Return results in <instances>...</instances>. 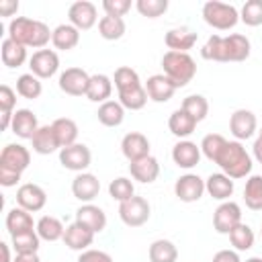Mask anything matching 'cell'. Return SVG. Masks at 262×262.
<instances>
[{
    "label": "cell",
    "mask_w": 262,
    "mask_h": 262,
    "mask_svg": "<svg viewBox=\"0 0 262 262\" xmlns=\"http://www.w3.org/2000/svg\"><path fill=\"white\" fill-rule=\"evenodd\" d=\"M8 37L25 47L43 49L51 41L53 31L43 20H35L29 16H16L8 23Z\"/></svg>",
    "instance_id": "cell-1"
},
{
    "label": "cell",
    "mask_w": 262,
    "mask_h": 262,
    "mask_svg": "<svg viewBox=\"0 0 262 262\" xmlns=\"http://www.w3.org/2000/svg\"><path fill=\"white\" fill-rule=\"evenodd\" d=\"M215 164L221 168L223 174H227L229 178L237 180V178H246L252 172V156L246 151V147L242 145V141H227L219 154V158L215 160Z\"/></svg>",
    "instance_id": "cell-2"
},
{
    "label": "cell",
    "mask_w": 262,
    "mask_h": 262,
    "mask_svg": "<svg viewBox=\"0 0 262 262\" xmlns=\"http://www.w3.org/2000/svg\"><path fill=\"white\" fill-rule=\"evenodd\" d=\"M162 68L164 76L170 78V82L176 88L186 86L196 74V61L182 51H166L162 57Z\"/></svg>",
    "instance_id": "cell-3"
},
{
    "label": "cell",
    "mask_w": 262,
    "mask_h": 262,
    "mask_svg": "<svg viewBox=\"0 0 262 262\" xmlns=\"http://www.w3.org/2000/svg\"><path fill=\"white\" fill-rule=\"evenodd\" d=\"M203 20L217 29V31H229L237 25L239 12L233 4H225L219 0H209L203 4Z\"/></svg>",
    "instance_id": "cell-4"
},
{
    "label": "cell",
    "mask_w": 262,
    "mask_h": 262,
    "mask_svg": "<svg viewBox=\"0 0 262 262\" xmlns=\"http://www.w3.org/2000/svg\"><path fill=\"white\" fill-rule=\"evenodd\" d=\"M151 215V207L143 196H131L125 203H119V217L127 227L143 225Z\"/></svg>",
    "instance_id": "cell-5"
},
{
    "label": "cell",
    "mask_w": 262,
    "mask_h": 262,
    "mask_svg": "<svg viewBox=\"0 0 262 262\" xmlns=\"http://www.w3.org/2000/svg\"><path fill=\"white\" fill-rule=\"evenodd\" d=\"M242 223V207L233 201H223L213 213V227L217 233L229 235V231Z\"/></svg>",
    "instance_id": "cell-6"
},
{
    "label": "cell",
    "mask_w": 262,
    "mask_h": 262,
    "mask_svg": "<svg viewBox=\"0 0 262 262\" xmlns=\"http://www.w3.org/2000/svg\"><path fill=\"white\" fill-rule=\"evenodd\" d=\"M59 90L70 94V96H86L88 92V84H90V76L86 70L82 68H66L59 74Z\"/></svg>",
    "instance_id": "cell-7"
},
{
    "label": "cell",
    "mask_w": 262,
    "mask_h": 262,
    "mask_svg": "<svg viewBox=\"0 0 262 262\" xmlns=\"http://www.w3.org/2000/svg\"><path fill=\"white\" fill-rule=\"evenodd\" d=\"M92 162V154L84 143H74L59 149V164L72 172H84Z\"/></svg>",
    "instance_id": "cell-8"
},
{
    "label": "cell",
    "mask_w": 262,
    "mask_h": 262,
    "mask_svg": "<svg viewBox=\"0 0 262 262\" xmlns=\"http://www.w3.org/2000/svg\"><path fill=\"white\" fill-rule=\"evenodd\" d=\"M29 68L39 80L51 78L59 70V55L53 49H39L29 57Z\"/></svg>",
    "instance_id": "cell-9"
},
{
    "label": "cell",
    "mask_w": 262,
    "mask_h": 262,
    "mask_svg": "<svg viewBox=\"0 0 262 262\" xmlns=\"http://www.w3.org/2000/svg\"><path fill=\"white\" fill-rule=\"evenodd\" d=\"M31 164V151L20 143H8L4 145L0 154V168L12 170L16 174H23Z\"/></svg>",
    "instance_id": "cell-10"
},
{
    "label": "cell",
    "mask_w": 262,
    "mask_h": 262,
    "mask_svg": "<svg viewBox=\"0 0 262 262\" xmlns=\"http://www.w3.org/2000/svg\"><path fill=\"white\" fill-rule=\"evenodd\" d=\"M68 18H70V25H74L78 31H88L96 25L98 20V12H96V6L88 0H78L70 6L68 10Z\"/></svg>",
    "instance_id": "cell-11"
},
{
    "label": "cell",
    "mask_w": 262,
    "mask_h": 262,
    "mask_svg": "<svg viewBox=\"0 0 262 262\" xmlns=\"http://www.w3.org/2000/svg\"><path fill=\"white\" fill-rule=\"evenodd\" d=\"M256 127H258L256 115L252 111H248V108H237L229 117V131L235 137V141L250 139L256 133Z\"/></svg>",
    "instance_id": "cell-12"
},
{
    "label": "cell",
    "mask_w": 262,
    "mask_h": 262,
    "mask_svg": "<svg viewBox=\"0 0 262 262\" xmlns=\"http://www.w3.org/2000/svg\"><path fill=\"white\" fill-rule=\"evenodd\" d=\"M205 192V180L196 174H182L174 182V194L182 203H194Z\"/></svg>",
    "instance_id": "cell-13"
},
{
    "label": "cell",
    "mask_w": 262,
    "mask_h": 262,
    "mask_svg": "<svg viewBox=\"0 0 262 262\" xmlns=\"http://www.w3.org/2000/svg\"><path fill=\"white\" fill-rule=\"evenodd\" d=\"M16 203H18V207L27 209L29 213H35V211H41L45 207L47 192L39 184L27 182V184L18 186V190H16Z\"/></svg>",
    "instance_id": "cell-14"
},
{
    "label": "cell",
    "mask_w": 262,
    "mask_h": 262,
    "mask_svg": "<svg viewBox=\"0 0 262 262\" xmlns=\"http://www.w3.org/2000/svg\"><path fill=\"white\" fill-rule=\"evenodd\" d=\"M100 192V180L90 172H80L72 180V194L82 203H92Z\"/></svg>",
    "instance_id": "cell-15"
},
{
    "label": "cell",
    "mask_w": 262,
    "mask_h": 262,
    "mask_svg": "<svg viewBox=\"0 0 262 262\" xmlns=\"http://www.w3.org/2000/svg\"><path fill=\"white\" fill-rule=\"evenodd\" d=\"M121 151L129 162H137L141 158H147L149 156V139L139 131H131L123 137Z\"/></svg>",
    "instance_id": "cell-16"
},
{
    "label": "cell",
    "mask_w": 262,
    "mask_h": 262,
    "mask_svg": "<svg viewBox=\"0 0 262 262\" xmlns=\"http://www.w3.org/2000/svg\"><path fill=\"white\" fill-rule=\"evenodd\" d=\"M172 160H174V164L178 168L190 170L201 160V145H196L194 141H188V139H180L172 147Z\"/></svg>",
    "instance_id": "cell-17"
},
{
    "label": "cell",
    "mask_w": 262,
    "mask_h": 262,
    "mask_svg": "<svg viewBox=\"0 0 262 262\" xmlns=\"http://www.w3.org/2000/svg\"><path fill=\"white\" fill-rule=\"evenodd\" d=\"M94 231H90L88 227H84L82 223L74 221L72 225L66 227V233H63V244L70 248V250H76V252H84L88 250V246H92L94 242Z\"/></svg>",
    "instance_id": "cell-18"
},
{
    "label": "cell",
    "mask_w": 262,
    "mask_h": 262,
    "mask_svg": "<svg viewBox=\"0 0 262 262\" xmlns=\"http://www.w3.org/2000/svg\"><path fill=\"white\" fill-rule=\"evenodd\" d=\"M145 92H147V98L154 102H168L174 96L176 86L164 74H154L145 82Z\"/></svg>",
    "instance_id": "cell-19"
},
{
    "label": "cell",
    "mask_w": 262,
    "mask_h": 262,
    "mask_svg": "<svg viewBox=\"0 0 262 262\" xmlns=\"http://www.w3.org/2000/svg\"><path fill=\"white\" fill-rule=\"evenodd\" d=\"M39 121H37V115L31 111V108H18L14 115H12V133L20 139H33V135L37 133L39 129Z\"/></svg>",
    "instance_id": "cell-20"
},
{
    "label": "cell",
    "mask_w": 262,
    "mask_h": 262,
    "mask_svg": "<svg viewBox=\"0 0 262 262\" xmlns=\"http://www.w3.org/2000/svg\"><path fill=\"white\" fill-rule=\"evenodd\" d=\"M76 221L82 223L84 227H88L94 233H100L106 227V215L100 207L92 205V203H84L78 211H76Z\"/></svg>",
    "instance_id": "cell-21"
},
{
    "label": "cell",
    "mask_w": 262,
    "mask_h": 262,
    "mask_svg": "<svg viewBox=\"0 0 262 262\" xmlns=\"http://www.w3.org/2000/svg\"><path fill=\"white\" fill-rule=\"evenodd\" d=\"M31 143H33V151H37L39 156H49V154L61 149L53 125H41L37 129V133L33 135Z\"/></svg>",
    "instance_id": "cell-22"
},
{
    "label": "cell",
    "mask_w": 262,
    "mask_h": 262,
    "mask_svg": "<svg viewBox=\"0 0 262 262\" xmlns=\"http://www.w3.org/2000/svg\"><path fill=\"white\" fill-rule=\"evenodd\" d=\"M129 172H131L133 180L149 184L160 176V164L154 156H147V158H141L137 162H129Z\"/></svg>",
    "instance_id": "cell-23"
},
{
    "label": "cell",
    "mask_w": 262,
    "mask_h": 262,
    "mask_svg": "<svg viewBox=\"0 0 262 262\" xmlns=\"http://www.w3.org/2000/svg\"><path fill=\"white\" fill-rule=\"evenodd\" d=\"M233 178H229L227 174L223 172H217V174H211L207 180H205V190L209 192V196H213L215 201H227L231 194H233Z\"/></svg>",
    "instance_id": "cell-24"
},
{
    "label": "cell",
    "mask_w": 262,
    "mask_h": 262,
    "mask_svg": "<svg viewBox=\"0 0 262 262\" xmlns=\"http://www.w3.org/2000/svg\"><path fill=\"white\" fill-rule=\"evenodd\" d=\"M166 45L170 51H182V53H188V49L194 47L196 43V33L186 29V27H176V29H170L164 37Z\"/></svg>",
    "instance_id": "cell-25"
},
{
    "label": "cell",
    "mask_w": 262,
    "mask_h": 262,
    "mask_svg": "<svg viewBox=\"0 0 262 262\" xmlns=\"http://www.w3.org/2000/svg\"><path fill=\"white\" fill-rule=\"evenodd\" d=\"M225 39V61H244L250 57V39L242 33H231Z\"/></svg>",
    "instance_id": "cell-26"
},
{
    "label": "cell",
    "mask_w": 262,
    "mask_h": 262,
    "mask_svg": "<svg viewBox=\"0 0 262 262\" xmlns=\"http://www.w3.org/2000/svg\"><path fill=\"white\" fill-rule=\"evenodd\" d=\"M37 225L33 223V217L27 209L23 207H14L6 213V229L12 235H20V233H27V231H33Z\"/></svg>",
    "instance_id": "cell-27"
},
{
    "label": "cell",
    "mask_w": 262,
    "mask_h": 262,
    "mask_svg": "<svg viewBox=\"0 0 262 262\" xmlns=\"http://www.w3.org/2000/svg\"><path fill=\"white\" fill-rule=\"evenodd\" d=\"M113 94V80L106 74H92L90 76V84H88V92L86 98L92 102H106Z\"/></svg>",
    "instance_id": "cell-28"
},
{
    "label": "cell",
    "mask_w": 262,
    "mask_h": 262,
    "mask_svg": "<svg viewBox=\"0 0 262 262\" xmlns=\"http://www.w3.org/2000/svg\"><path fill=\"white\" fill-rule=\"evenodd\" d=\"M51 43L55 49H61V51H70L74 49L78 43H80V31L74 27V25H57L53 29V37H51Z\"/></svg>",
    "instance_id": "cell-29"
},
{
    "label": "cell",
    "mask_w": 262,
    "mask_h": 262,
    "mask_svg": "<svg viewBox=\"0 0 262 262\" xmlns=\"http://www.w3.org/2000/svg\"><path fill=\"white\" fill-rule=\"evenodd\" d=\"M168 129H170V133L176 135L178 139H184V137H188V135L196 129V121H194L186 111L176 108V111L170 115V119H168Z\"/></svg>",
    "instance_id": "cell-30"
},
{
    "label": "cell",
    "mask_w": 262,
    "mask_h": 262,
    "mask_svg": "<svg viewBox=\"0 0 262 262\" xmlns=\"http://www.w3.org/2000/svg\"><path fill=\"white\" fill-rule=\"evenodd\" d=\"M35 231H37L39 237L45 239V242H57V239H63L66 227H63V223H61L57 217H53V215H43V217L37 221Z\"/></svg>",
    "instance_id": "cell-31"
},
{
    "label": "cell",
    "mask_w": 262,
    "mask_h": 262,
    "mask_svg": "<svg viewBox=\"0 0 262 262\" xmlns=\"http://www.w3.org/2000/svg\"><path fill=\"white\" fill-rule=\"evenodd\" d=\"M96 117L104 127H119L125 119V108L119 100H106L98 106Z\"/></svg>",
    "instance_id": "cell-32"
},
{
    "label": "cell",
    "mask_w": 262,
    "mask_h": 262,
    "mask_svg": "<svg viewBox=\"0 0 262 262\" xmlns=\"http://www.w3.org/2000/svg\"><path fill=\"white\" fill-rule=\"evenodd\" d=\"M27 61V47L6 37L2 41V63L6 68H20Z\"/></svg>",
    "instance_id": "cell-33"
},
{
    "label": "cell",
    "mask_w": 262,
    "mask_h": 262,
    "mask_svg": "<svg viewBox=\"0 0 262 262\" xmlns=\"http://www.w3.org/2000/svg\"><path fill=\"white\" fill-rule=\"evenodd\" d=\"M244 201L246 207L252 211H262V176L260 174H252L246 180L244 186Z\"/></svg>",
    "instance_id": "cell-34"
},
{
    "label": "cell",
    "mask_w": 262,
    "mask_h": 262,
    "mask_svg": "<svg viewBox=\"0 0 262 262\" xmlns=\"http://www.w3.org/2000/svg\"><path fill=\"white\" fill-rule=\"evenodd\" d=\"M125 20L121 16H108L104 14L100 20H98V35L106 41H117L125 35Z\"/></svg>",
    "instance_id": "cell-35"
},
{
    "label": "cell",
    "mask_w": 262,
    "mask_h": 262,
    "mask_svg": "<svg viewBox=\"0 0 262 262\" xmlns=\"http://www.w3.org/2000/svg\"><path fill=\"white\" fill-rule=\"evenodd\" d=\"M51 125H53V129H55V135H57L61 147H68V145H74V143H76V139H78V125H76L74 119L59 117V119H55Z\"/></svg>",
    "instance_id": "cell-36"
},
{
    "label": "cell",
    "mask_w": 262,
    "mask_h": 262,
    "mask_svg": "<svg viewBox=\"0 0 262 262\" xmlns=\"http://www.w3.org/2000/svg\"><path fill=\"white\" fill-rule=\"evenodd\" d=\"M149 262H176L178 250L170 239H156L149 246Z\"/></svg>",
    "instance_id": "cell-37"
},
{
    "label": "cell",
    "mask_w": 262,
    "mask_h": 262,
    "mask_svg": "<svg viewBox=\"0 0 262 262\" xmlns=\"http://www.w3.org/2000/svg\"><path fill=\"white\" fill-rule=\"evenodd\" d=\"M119 102L123 104V108H129V111H139V108H143L145 102H147L145 86L139 84V86L121 90V92H119Z\"/></svg>",
    "instance_id": "cell-38"
},
{
    "label": "cell",
    "mask_w": 262,
    "mask_h": 262,
    "mask_svg": "<svg viewBox=\"0 0 262 262\" xmlns=\"http://www.w3.org/2000/svg\"><path fill=\"white\" fill-rule=\"evenodd\" d=\"M41 92H43V84H41V80L35 74L29 72V74L18 76V80H16V94H20L23 98L35 100V98L41 96Z\"/></svg>",
    "instance_id": "cell-39"
},
{
    "label": "cell",
    "mask_w": 262,
    "mask_h": 262,
    "mask_svg": "<svg viewBox=\"0 0 262 262\" xmlns=\"http://www.w3.org/2000/svg\"><path fill=\"white\" fill-rule=\"evenodd\" d=\"M182 111H186L196 123L205 121L207 115H209V102L203 94H188L184 100H182Z\"/></svg>",
    "instance_id": "cell-40"
},
{
    "label": "cell",
    "mask_w": 262,
    "mask_h": 262,
    "mask_svg": "<svg viewBox=\"0 0 262 262\" xmlns=\"http://www.w3.org/2000/svg\"><path fill=\"white\" fill-rule=\"evenodd\" d=\"M254 239H256V235H254L252 227L246 225V223H239V225H235V227L229 231V242H231V246L235 248V252H246V250H250V248L254 246Z\"/></svg>",
    "instance_id": "cell-41"
},
{
    "label": "cell",
    "mask_w": 262,
    "mask_h": 262,
    "mask_svg": "<svg viewBox=\"0 0 262 262\" xmlns=\"http://www.w3.org/2000/svg\"><path fill=\"white\" fill-rule=\"evenodd\" d=\"M39 242H41V237L35 229L20 233V235H12V250L16 254H37Z\"/></svg>",
    "instance_id": "cell-42"
},
{
    "label": "cell",
    "mask_w": 262,
    "mask_h": 262,
    "mask_svg": "<svg viewBox=\"0 0 262 262\" xmlns=\"http://www.w3.org/2000/svg\"><path fill=\"white\" fill-rule=\"evenodd\" d=\"M201 55L209 61H225V39L221 35H211L203 45Z\"/></svg>",
    "instance_id": "cell-43"
},
{
    "label": "cell",
    "mask_w": 262,
    "mask_h": 262,
    "mask_svg": "<svg viewBox=\"0 0 262 262\" xmlns=\"http://www.w3.org/2000/svg\"><path fill=\"white\" fill-rule=\"evenodd\" d=\"M225 143H227V139H225L223 135H219V133H209V135H205L203 141H201V154H203L207 160L215 162V160L219 158V154H221V149H223Z\"/></svg>",
    "instance_id": "cell-44"
},
{
    "label": "cell",
    "mask_w": 262,
    "mask_h": 262,
    "mask_svg": "<svg viewBox=\"0 0 262 262\" xmlns=\"http://www.w3.org/2000/svg\"><path fill=\"white\" fill-rule=\"evenodd\" d=\"M108 194H111L115 201L125 203V201H129L131 196H135V186H133V182H131L129 178L119 176V178L111 180V184H108Z\"/></svg>",
    "instance_id": "cell-45"
},
{
    "label": "cell",
    "mask_w": 262,
    "mask_h": 262,
    "mask_svg": "<svg viewBox=\"0 0 262 262\" xmlns=\"http://www.w3.org/2000/svg\"><path fill=\"white\" fill-rule=\"evenodd\" d=\"M113 82H115L117 92L141 84V82H139V74H137L133 68H129V66H121V68H117V70H115V78H113Z\"/></svg>",
    "instance_id": "cell-46"
},
{
    "label": "cell",
    "mask_w": 262,
    "mask_h": 262,
    "mask_svg": "<svg viewBox=\"0 0 262 262\" xmlns=\"http://www.w3.org/2000/svg\"><path fill=\"white\" fill-rule=\"evenodd\" d=\"M239 20L248 27L262 25V0H248L239 10Z\"/></svg>",
    "instance_id": "cell-47"
},
{
    "label": "cell",
    "mask_w": 262,
    "mask_h": 262,
    "mask_svg": "<svg viewBox=\"0 0 262 262\" xmlns=\"http://www.w3.org/2000/svg\"><path fill=\"white\" fill-rule=\"evenodd\" d=\"M135 8L139 10L141 16L158 18L168 10V0H137Z\"/></svg>",
    "instance_id": "cell-48"
},
{
    "label": "cell",
    "mask_w": 262,
    "mask_h": 262,
    "mask_svg": "<svg viewBox=\"0 0 262 262\" xmlns=\"http://www.w3.org/2000/svg\"><path fill=\"white\" fill-rule=\"evenodd\" d=\"M102 8L108 16H125L131 10V0H104Z\"/></svg>",
    "instance_id": "cell-49"
},
{
    "label": "cell",
    "mask_w": 262,
    "mask_h": 262,
    "mask_svg": "<svg viewBox=\"0 0 262 262\" xmlns=\"http://www.w3.org/2000/svg\"><path fill=\"white\" fill-rule=\"evenodd\" d=\"M14 104H16V92L8 84H2L0 86V111L2 113H12Z\"/></svg>",
    "instance_id": "cell-50"
},
{
    "label": "cell",
    "mask_w": 262,
    "mask_h": 262,
    "mask_svg": "<svg viewBox=\"0 0 262 262\" xmlns=\"http://www.w3.org/2000/svg\"><path fill=\"white\" fill-rule=\"evenodd\" d=\"M78 262H113V258H111V254H106L102 250H90L88 248V250L80 252Z\"/></svg>",
    "instance_id": "cell-51"
},
{
    "label": "cell",
    "mask_w": 262,
    "mask_h": 262,
    "mask_svg": "<svg viewBox=\"0 0 262 262\" xmlns=\"http://www.w3.org/2000/svg\"><path fill=\"white\" fill-rule=\"evenodd\" d=\"M20 180V174L12 172V170H6V168H0V184L2 186H14L16 182Z\"/></svg>",
    "instance_id": "cell-52"
},
{
    "label": "cell",
    "mask_w": 262,
    "mask_h": 262,
    "mask_svg": "<svg viewBox=\"0 0 262 262\" xmlns=\"http://www.w3.org/2000/svg\"><path fill=\"white\" fill-rule=\"evenodd\" d=\"M213 262H242V260L235 250H219L213 256Z\"/></svg>",
    "instance_id": "cell-53"
},
{
    "label": "cell",
    "mask_w": 262,
    "mask_h": 262,
    "mask_svg": "<svg viewBox=\"0 0 262 262\" xmlns=\"http://www.w3.org/2000/svg\"><path fill=\"white\" fill-rule=\"evenodd\" d=\"M18 10L16 0H0V16H12Z\"/></svg>",
    "instance_id": "cell-54"
},
{
    "label": "cell",
    "mask_w": 262,
    "mask_h": 262,
    "mask_svg": "<svg viewBox=\"0 0 262 262\" xmlns=\"http://www.w3.org/2000/svg\"><path fill=\"white\" fill-rule=\"evenodd\" d=\"M252 151H254L256 162L262 164V139H260V137H256V141H254V145H252Z\"/></svg>",
    "instance_id": "cell-55"
},
{
    "label": "cell",
    "mask_w": 262,
    "mask_h": 262,
    "mask_svg": "<svg viewBox=\"0 0 262 262\" xmlns=\"http://www.w3.org/2000/svg\"><path fill=\"white\" fill-rule=\"evenodd\" d=\"M12 262H41L37 254H16Z\"/></svg>",
    "instance_id": "cell-56"
},
{
    "label": "cell",
    "mask_w": 262,
    "mask_h": 262,
    "mask_svg": "<svg viewBox=\"0 0 262 262\" xmlns=\"http://www.w3.org/2000/svg\"><path fill=\"white\" fill-rule=\"evenodd\" d=\"M0 250H2V262H12L14 258H10V246L8 244H0Z\"/></svg>",
    "instance_id": "cell-57"
},
{
    "label": "cell",
    "mask_w": 262,
    "mask_h": 262,
    "mask_svg": "<svg viewBox=\"0 0 262 262\" xmlns=\"http://www.w3.org/2000/svg\"><path fill=\"white\" fill-rule=\"evenodd\" d=\"M12 115L14 113H2V129L6 131L8 127H12Z\"/></svg>",
    "instance_id": "cell-58"
},
{
    "label": "cell",
    "mask_w": 262,
    "mask_h": 262,
    "mask_svg": "<svg viewBox=\"0 0 262 262\" xmlns=\"http://www.w3.org/2000/svg\"><path fill=\"white\" fill-rule=\"evenodd\" d=\"M246 262H262V258H260V256H252V258H248Z\"/></svg>",
    "instance_id": "cell-59"
},
{
    "label": "cell",
    "mask_w": 262,
    "mask_h": 262,
    "mask_svg": "<svg viewBox=\"0 0 262 262\" xmlns=\"http://www.w3.org/2000/svg\"><path fill=\"white\" fill-rule=\"evenodd\" d=\"M258 137H260V139H262V129H260V131H258Z\"/></svg>",
    "instance_id": "cell-60"
}]
</instances>
